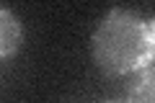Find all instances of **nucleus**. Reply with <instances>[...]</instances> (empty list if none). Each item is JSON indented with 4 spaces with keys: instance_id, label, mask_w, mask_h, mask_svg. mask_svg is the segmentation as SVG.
Instances as JSON below:
<instances>
[{
    "instance_id": "obj_1",
    "label": "nucleus",
    "mask_w": 155,
    "mask_h": 103,
    "mask_svg": "<svg viewBox=\"0 0 155 103\" xmlns=\"http://www.w3.org/2000/svg\"><path fill=\"white\" fill-rule=\"evenodd\" d=\"M91 54L109 77L132 75L155 65L147 21L127 8L109 11L91 36Z\"/></svg>"
},
{
    "instance_id": "obj_4",
    "label": "nucleus",
    "mask_w": 155,
    "mask_h": 103,
    "mask_svg": "<svg viewBox=\"0 0 155 103\" xmlns=\"http://www.w3.org/2000/svg\"><path fill=\"white\" fill-rule=\"evenodd\" d=\"M147 31H150V44H153V52H155V18L147 21Z\"/></svg>"
},
{
    "instance_id": "obj_5",
    "label": "nucleus",
    "mask_w": 155,
    "mask_h": 103,
    "mask_svg": "<svg viewBox=\"0 0 155 103\" xmlns=\"http://www.w3.org/2000/svg\"><path fill=\"white\" fill-rule=\"evenodd\" d=\"M106 103H116V101H106ZM124 103H127V101H124Z\"/></svg>"
},
{
    "instance_id": "obj_3",
    "label": "nucleus",
    "mask_w": 155,
    "mask_h": 103,
    "mask_svg": "<svg viewBox=\"0 0 155 103\" xmlns=\"http://www.w3.org/2000/svg\"><path fill=\"white\" fill-rule=\"evenodd\" d=\"M127 103H155V65L134 72L127 88Z\"/></svg>"
},
{
    "instance_id": "obj_2",
    "label": "nucleus",
    "mask_w": 155,
    "mask_h": 103,
    "mask_svg": "<svg viewBox=\"0 0 155 103\" xmlns=\"http://www.w3.org/2000/svg\"><path fill=\"white\" fill-rule=\"evenodd\" d=\"M21 41H23L21 21L8 5H3L0 8V57H3V62H11L18 54Z\"/></svg>"
}]
</instances>
